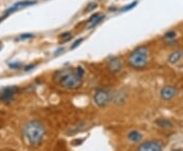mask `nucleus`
Listing matches in <instances>:
<instances>
[{
	"label": "nucleus",
	"instance_id": "nucleus-1",
	"mask_svg": "<svg viewBox=\"0 0 183 151\" xmlns=\"http://www.w3.org/2000/svg\"><path fill=\"white\" fill-rule=\"evenodd\" d=\"M45 127L39 121H31L25 124L23 128V138L28 146L36 147L45 138Z\"/></svg>",
	"mask_w": 183,
	"mask_h": 151
},
{
	"label": "nucleus",
	"instance_id": "nucleus-2",
	"mask_svg": "<svg viewBox=\"0 0 183 151\" xmlns=\"http://www.w3.org/2000/svg\"><path fill=\"white\" fill-rule=\"evenodd\" d=\"M85 75V70L83 68H78L76 70H64L62 72L58 73V82L61 87L69 90L78 88L83 83V77Z\"/></svg>",
	"mask_w": 183,
	"mask_h": 151
},
{
	"label": "nucleus",
	"instance_id": "nucleus-3",
	"mask_svg": "<svg viewBox=\"0 0 183 151\" xmlns=\"http://www.w3.org/2000/svg\"><path fill=\"white\" fill-rule=\"evenodd\" d=\"M150 50L147 46H140L132 51L128 57V63L135 70H142L149 63Z\"/></svg>",
	"mask_w": 183,
	"mask_h": 151
},
{
	"label": "nucleus",
	"instance_id": "nucleus-4",
	"mask_svg": "<svg viewBox=\"0 0 183 151\" xmlns=\"http://www.w3.org/2000/svg\"><path fill=\"white\" fill-rule=\"evenodd\" d=\"M94 101L99 107H105L111 101V94L107 90H98L94 95Z\"/></svg>",
	"mask_w": 183,
	"mask_h": 151
},
{
	"label": "nucleus",
	"instance_id": "nucleus-5",
	"mask_svg": "<svg viewBox=\"0 0 183 151\" xmlns=\"http://www.w3.org/2000/svg\"><path fill=\"white\" fill-rule=\"evenodd\" d=\"M17 87L11 86V87H5L0 90V101L4 102V103H8V102L12 101L14 98L15 94L17 93Z\"/></svg>",
	"mask_w": 183,
	"mask_h": 151
},
{
	"label": "nucleus",
	"instance_id": "nucleus-6",
	"mask_svg": "<svg viewBox=\"0 0 183 151\" xmlns=\"http://www.w3.org/2000/svg\"><path fill=\"white\" fill-rule=\"evenodd\" d=\"M163 144L160 141H147L138 147L140 151H161L163 149Z\"/></svg>",
	"mask_w": 183,
	"mask_h": 151
},
{
	"label": "nucleus",
	"instance_id": "nucleus-7",
	"mask_svg": "<svg viewBox=\"0 0 183 151\" xmlns=\"http://www.w3.org/2000/svg\"><path fill=\"white\" fill-rule=\"evenodd\" d=\"M37 1L36 0H33V1H31V0H25V1H19V2H16V3H14L11 7H9L7 10L5 12V14H10V13L16 12V10H19V9H23V8L25 7H28V6L30 5H34V4H36Z\"/></svg>",
	"mask_w": 183,
	"mask_h": 151
},
{
	"label": "nucleus",
	"instance_id": "nucleus-8",
	"mask_svg": "<svg viewBox=\"0 0 183 151\" xmlns=\"http://www.w3.org/2000/svg\"><path fill=\"white\" fill-rule=\"evenodd\" d=\"M176 95H177V90L172 86H167V87L163 88V90L161 91V97L164 100H170Z\"/></svg>",
	"mask_w": 183,
	"mask_h": 151
},
{
	"label": "nucleus",
	"instance_id": "nucleus-9",
	"mask_svg": "<svg viewBox=\"0 0 183 151\" xmlns=\"http://www.w3.org/2000/svg\"><path fill=\"white\" fill-rule=\"evenodd\" d=\"M108 68H109L110 72L112 73H118L121 70L122 68V64L119 58H112L109 60L108 63Z\"/></svg>",
	"mask_w": 183,
	"mask_h": 151
},
{
	"label": "nucleus",
	"instance_id": "nucleus-10",
	"mask_svg": "<svg viewBox=\"0 0 183 151\" xmlns=\"http://www.w3.org/2000/svg\"><path fill=\"white\" fill-rule=\"evenodd\" d=\"M142 138V134L140 132H137V131H132V132L128 134V139L131 142H140Z\"/></svg>",
	"mask_w": 183,
	"mask_h": 151
},
{
	"label": "nucleus",
	"instance_id": "nucleus-11",
	"mask_svg": "<svg viewBox=\"0 0 183 151\" xmlns=\"http://www.w3.org/2000/svg\"><path fill=\"white\" fill-rule=\"evenodd\" d=\"M182 56V52L181 51H175L169 56V63H176Z\"/></svg>",
	"mask_w": 183,
	"mask_h": 151
},
{
	"label": "nucleus",
	"instance_id": "nucleus-12",
	"mask_svg": "<svg viewBox=\"0 0 183 151\" xmlns=\"http://www.w3.org/2000/svg\"><path fill=\"white\" fill-rule=\"evenodd\" d=\"M157 125L159 127H161V128H165V129H168V128H171L172 127V124L171 122H169L168 119H158L157 122Z\"/></svg>",
	"mask_w": 183,
	"mask_h": 151
},
{
	"label": "nucleus",
	"instance_id": "nucleus-13",
	"mask_svg": "<svg viewBox=\"0 0 183 151\" xmlns=\"http://www.w3.org/2000/svg\"><path fill=\"white\" fill-rule=\"evenodd\" d=\"M104 19V17H96V19H94L93 22H91V23H89V29H92V28H94L95 26H97L98 25L99 23H101V22Z\"/></svg>",
	"mask_w": 183,
	"mask_h": 151
},
{
	"label": "nucleus",
	"instance_id": "nucleus-14",
	"mask_svg": "<svg viewBox=\"0 0 183 151\" xmlns=\"http://www.w3.org/2000/svg\"><path fill=\"white\" fill-rule=\"evenodd\" d=\"M137 4V1H134V2H132L131 4H129V5H126V6H124V7L121 9V12H127V10H130L132 9V8L134 7V6Z\"/></svg>",
	"mask_w": 183,
	"mask_h": 151
},
{
	"label": "nucleus",
	"instance_id": "nucleus-15",
	"mask_svg": "<svg viewBox=\"0 0 183 151\" xmlns=\"http://www.w3.org/2000/svg\"><path fill=\"white\" fill-rule=\"evenodd\" d=\"M61 36H62L61 38H62L63 41H68V40H70L72 38V35L70 33H65V34L61 35Z\"/></svg>",
	"mask_w": 183,
	"mask_h": 151
},
{
	"label": "nucleus",
	"instance_id": "nucleus-16",
	"mask_svg": "<svg viewBox=\"0 0 183 151\" xmlns=\"http://www.w3.org/2000/svg\"><path fill=\"white\" fill-rule=\"evenodd\" d=\"M83 38H81V39H78V40H76V41H75V42H74V43H73V45L71 46V49H74V48H75V47H78V46L79 44H80V43H81V42H83Z\"/></svg>",
	"mask_w": 183,
	"mask_h": 151
},
{
	"label": "nucleus",
	"instance_id": "nucleus-17",
	"mask_svg": "<svg viewBox=\"0 0 183 151\" xmlns=\"http://www.w3.org/2000/svg\"><path fill=\"white\" fill-rule=\"evenodd\" d=\"M175 32H170V33H167L166 35H165V38L166 39H172V38L175 37Z\"/></svg>",
	"mask_w": 183,
	"mask_h": 151
},
{
	"label": "nucleus",
	"instance_id": "nucleus-18",
	"mask_svg": "<svg viewBox=\"0 0 183 151\" xmlns=\"http://www.w3.org/2000/svg\"><path fill=\"white\" fill-rule=\"evenodd\" d=\"M32 37H33L32 34H23V35H21L19 39L23 40V39H28V38H32Z\"/></svg>",
	"mask_w": 183,
	"mask_h": 151
},
{
	"label": "nucleus",
	"instance_id": "nucleus-19",
	"mask_svg": "<svg viewBox=\"0 0 183 151\" xmlns=\"http://www.w3.org/2000/svg\"><path fill=\"white\" fill-rule=\"evenodd\" d=\"M96 7H97V4L96 3H91L89 7H87V10H88V12H90V10L94 9V8H96Z\"/></svg>",
	"mask_w": 183,
	"mask_h": 151
},
{
	"label": "nucleus",
	"instance_id": "nucleus-20",
	"mask_svg": "<svg viewBox=\"0 0 183 151\" xmlns=\"http://www.w3.org/2000/svg\"><path fill=\"white\" fill-rule=\"evenodd\" d=\"M99 17V14L98 13H95V14H93L91 17H90V19H89V23H91V22H93L94 21L95 19H96V17Z\"/></svg>",
	"mask_w": 183,
	"mask_h": 151
},
{
	"label": "nucleus",
	"instance_id": "nucleus-21",
	"mask_svg": "<svg viewBox=\"0 0 183 151\" xmlns=\"http://www.w3.org/2000/svg\"><path fill=\"white\" fill-rule=\"evenodd\" d=\"M21 64L19 63H15V64H10V68H19Z\"/></svg>",
	"mask_w": 183,
	"mask_h": 151
},
{
	"label": "nucleus",
	"instance_id": "nucleus-22",
	"mask_svg": "<svg viewBox=\"0 0 183 151\" xmlns=\"http://www.w3.org/2000/svg\"><path fill=\"white\" fill-rule=\"evenodd\" d=\"M35 66V64H32V65H28V66H26V70H31L32 68H34Z\"/></svg>",
	"mask_w": 183,
	"mask_h": 151
},
{
	"label": "nucleus",
	"instance_id": "nucleus-23",
	"mask_svg": "<svg viewBox=\"0 0 183 151\" xmlns=\"http://www.w3.org/2000/svg\"><path fill=\"white\" fill-rule=\"evenodd\" d=\"M3 19H4V17H1V19H0V23H1V22L3 21Z\"/></svg>",
	"mask_w": 183,
	"mask_h": 151
}]
</instances>
